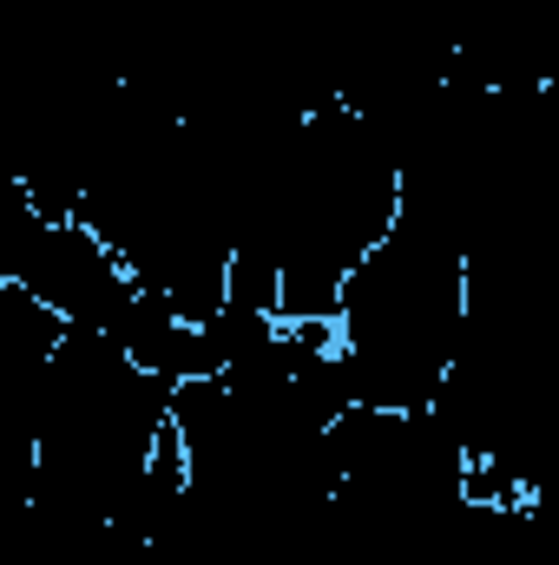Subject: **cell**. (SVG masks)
I'll return each instance as SVG.
<instances>
[{
    "mask_svg": "<svg viewBox=\"0 0 559 565\" xmlns=\"http://www.w3.org/2000/svg\"><path fill=\"white\" fill-rule=\"evenodd\" d=\"M171 434V382L139 369L113 335L66 329L40 375L33 500L113 526Z\"/></svg>",
    "mask_w": 559,
    "mask_h": 565,
    "instance_id": "6da1fadb",
    "label": "cell"
},
{
    "mask_svg": "<svg viewBox=\"0 0 559 565\" xmlns=\"http://www.w3.org/2000/svg\"><path fill=\"white\" fill-rule=\"evenodd\" d=\"M461 309H467L461 250L395 217L376 237V250L342 277L329 322L349 408H428L454 355Z\"/></svg>",
    "mask_w": 559,
    "mask_h": 565,
    "instance_id": "7a4b0ae2",
    "label": "cell"
},
{
    "mask_svg": "<svg viewBox=\"0 0 559 565\" xmlns=\"http://www.w3.org/2000/svg\"><path fill=\"white\" fill-rule=\"evenodd\" d=\"M13 282L40 309H53L66 329H99V335H119V322L133 316V302L145 296L80 217H40Z\"/></svg>",
    "mask_w": 559,
    "mask_h": 565,
    "instance_id": "3957f363",
    "label": "cell"
},
{
    "mask_svg": "<svg viewBox=\"0 0 559 565\" xmlns=\"http://www.w3.org/2000/svg\"><path fill=\"white\" fill-rule=\"evenodd\" d=\"M66 322L40 309L20 282H0V507L33 493V415L40 375Z\"/></svg>",
    "mask_w": 559,
    "mask_h": 565,
    "instance_id": "277c9868",
    "label": "cell"
},
{
    "mask_svg": "<svg viewBox=\"0 0 559 565\" xmlns=\"http://www.w3.org/2000/svg\"><path fill=\"white\" fill-rule=\"evenodd\" d=\"M106 526L40 507L33 493L0 507V565H99Z\"/></svg>",
    "mask_w": 559,
    "mask_h": 565,
    "instance_id": "5b68a950",
    "label": "cell"
},
{
    "mask_svg": "<svg viewBox=\"0 0 559 565\" xmlns=\"http://www.w3.org/2000/svg\"><path fill=\"white\" fill-rule=\"evenodd\" d=\"M99 565H191V559H184V553H171V546H158V540H133V533L106 526Z\"/></svg>",
    "mask_w": 559,
    "mask_h": 565,
    "instance_id": "8992f818",
    "label": "cell"
}]
</instances>
